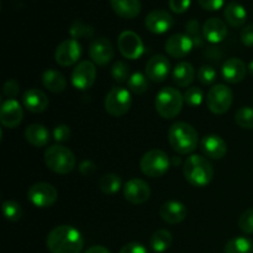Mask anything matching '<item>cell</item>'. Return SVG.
Instances as JSON below:
<instances>
[{
	"label": "cell",
	"instance_id": "obj_28",
	"mask_svg": "<svg viewBox=\"0 0 253 253\" xmlns=\"http://www.w3.org/2000/svg\"><path fill=\"white\" fill-rule=\"evenodd\" d=\"M42 84L47 90L58 94L67 88V79L64 78L61 72L56 71V69H47L42 74Z\"/></svg>",
	"mask_w": 253,
	"mask_h": 253
},
{
	"label": "cell",
	"instance_id": "obj_19",
	"mask_svg": "<svg viewBox=\"0 0 253 253\" xmlns=\"http://www.w3.org/2000/svg\"><path fill=\"white\" fill-rule=\"evenodd\" d=\"M188 209L183 203L177 200H169L160 208V216L165 222L169 225L180 224L187 217Z\"/></svg>",
	"mask_w": 253,
	"mask_h": 253
},
{
	"label": "cell",
	"instance_id": "obj_37",
	"mask_svg": "<svg viewBox=\"0 0 253 253\" xmlns=\"http://www.w3.org/2000/svg\"><path fill=\"white\" fill-rule=\"evenodd\" d=\"M185 31H187L188 36L193 40L194 46H203L204 35H203V29H200V25L198 20H189L185 24Z\"/></svg>",
	"mask_w": 253,
	"mask_h": 253
},
{
	"label": "cell",
	"instance_id": "obj_45",
	"mask_svg": "<svg viewBox=\"0 0 253 253\" xmlns=\"http://www.w3.org/2000/svg\"><path fill=\"white\" fill-rule=\"evenodd\" d=\"M240 39H241L242 43L247 47L253 46V24L247 25L242 29L241 35H240Z\"/></svg>",
	"mask_w": 253,
	"mask_h": 253
},
{
	"label": "cell",
	"instance_id": "obj_17",
	"mask_svg": "<svg viewBox=\"0 0 253 253\" xmlns=\"http://www.w3.org/2000/svg\"><path fill=\"white\" fill-rule=\"evenodd\" d=\"M24 118V111L21 105L15 99H7L1 104L0 108V123L4 127L15 128L21 124Z\"/></svg>",
	"mask_w": 253,
	"mask_h": 253
},
{
	"label": "cell",
	"instance_id": "obj_41",
	"mask_svg": "<svg viewBox=\"0 0 253 253\" xmlns=\"http://www.w3.org/2000/svg\"><path fill=\"white\" fill-rule=\"evenodd\" d=\"M53 138L57 142H67L71 138V128L64 124L57 125L53 130Z\"/></svg>",
	"mask_w": 253,
	"mask_h": 253
},
{
	"label": "cell",
	"instance_id": "obj_49",
	"mask_svg": "<svg viewBox=\"0 0 253 253\" xmlns=\"http://www.w3.org/2000/svg\"><path fill=\"white\" fill-rule=\"evenodd\" d=\"M247 71H249V73L253 77V61H251L249 63V67H247Z\"/></svg>",
	"mask_w": 253,
	"mask_h": 253
},
{
	"label": "cell",
	"instance_id": "obj_13",
	"mask_svg": "<svg viewBox=\"0 0 253 253\" xmlns=\"http://www.w3.org/2000/svg\"><path fill=\"white\" fill-rule=\"evenodd\" d=\"M124 197L132 205L145 204L151 197V188L145 180L132 178L124 185Z\"/></svg>",
	"mask_w": 253,
	"mask_h": 253
},
{
	"label": "cell",
	"instance_id": "obj_40",
	"mask_svg": "<svg viewBox=\"0 0 253 253\" xmlns=\"http://www.w3.org/2000/svg\"><path fill=\"white\" fill-rule=\"evenodd\" d=\"M239 227L244 234H253V208L242 212L239 217Z\"/></svg>",
	"mask_w": 253,
	"mask_h": 253
},
{
	"label": "cell",
	"instance_id": "obj_4",
	"mask_svg": "<svg viewBox=\"0 0 253 253\" xmlns=\"http://www.w3.org/2000/svg\"><path fill=\"white\" fill-rule=\"evenodd\" d=\"M183 104H184V96L178 89L173 86H166L161 89L155 101L158 115L167 120L174 119L179 115L183 109Z\"/></svg>",
	"mask_w": 253,
	"mask_h": 253
},
{
	"label": "cell",
	"instance_id": "obj_18",
	"mask_svg": "<svg viewBox=\"0 0 253 253\" xmlns=\"http://www.w3.org/2000/svg\"><path fill=\"white\" fill-rule=\"evenodd\" d=\"M170 72V63L167 57L162 54L153 56L146 64V76L155 83H161L167 79Z\"/></svg>",
	"mask_w": 253,
	"mask_h": 253
},
{
	"label": "cell",
	"instance_id": "obj_8",
	"mask_svg": "<svg viewBox=\"0 0 253 253\" xmlns=\"http://www.w3.org/2000/svg\"><path fill=\"white\" fill-rule=\"evenodd\" d=\"M234 101L232 90L225 84H216L208 91L207 104L209 110L216 115H222L230 110Z\"/></svg>",
	"mask_w": 253,
	"mask_h": 253
},
{
	"label": "cell",
	"instance_id": "obj_1",
	"mask_svg": "<svg viewBox=\"0 0 253 253\" xmlns=\"http://www.w3.org/2000/svg\"><path fill=\"white\" fill-rule=\"evenodd\" d=\"M47 249L51 253H81L84 241L81 231L71 225H59L47 235Z\"/></svg>",
	"mask_w": 253,
	"mask_h": 253
},
{
	"label": "cell",
	"instance_id": "obj_21",
	"mask_svg": "<svg viewBox=\"0 0 253 253\" xmlns=\"http://www.w3.org/2000/svg\"><path fill=\"white\" fill-rule=\"evenodd\" d=\"M22 104L31 113L40 114L43 113L48 108L49 100L48 96L41 89L31 88L27 89L24 93V95H22Z\"/></svg>",
	"mask_w": 253,
	"mask_h": 253
},
{
	"label": "cell",
	"instance_id": "obj_33",
	"mask_svg": "<svg viewBox=\"0 0 253 253\" xmlns=\"http://www.w3.org/2000/svg\"><path fill=\"white\" fill-rule=\"evenodd\" d=\"M69 34H71L72 39H90L94 35V29L91 25L85 24L82 20H76L72 22L71 27H69Z\"/></svg>",
	"mask_w": 253,
	"mask_h": 253
},
{
	"label": "cell",
	"instance_id": "obj_46",
	"mask_svg": "<svg viewBox=\"0 0 253 253\" xmlns=\"http://www.w3.org/2000/svg\"><path fill=\"white\" fill-rule=\"evenodd\" d=\"M119 253H148V251L142 244H138V242H130V244L125 245Z\"/></svg>",
	"mask_w": 253,
	"mask_h": 253
},
{
	"label": "cell",
	"instance_id": "obj_44",
	"mask_svg": "<svg viewBox=\"0 0 253 253\" xmlns=\"http://www.w3.org/2000/svg\"><path fill=\"white\" fill-rule=\"evenodd\" d=\"M200 6L207 11H217L225 4V0H198Z\"/></svg>",
	"mask_w": 253,
	"mask_h": 253
},
{
	"label": "cell",
	"instance_id": "obj_16",
	"mask_svg": "<svg viewBox=\"0 0 253 253\" xmlns=\"http://www.w3.org/2000/svg\"><path fill=\"white\" fill-rule=\"evenodd\" d=\"M194 42L187 34L172 35L165 44L166 52L172 58H184L192 52Z\"/></svg>",
	"mask_w": 253,
	"mask_h": 253
},
{
	"label": "cell",
	"instance_id": "obj_15",
	"mask_svg": "<svg viewBox=\"0 0 253 253\" xmlns=\"http://www.w3.org/2000/svg\"><path fill=\"white\" fill-rule=\"evenodd\" d=\"M174 20H173L172 15L166 10L156 9L148 12L147 16L145 19V26L150 32L155 35H162L166 34L172 29Z\"/></svg>",
	"mask_w": 253,
	"mask_h": 253
},
{
	"label": "cell",
	"instance_id": "obj_34",
	"mask_svg": "<svg viewBox=\"0 0 253 253\" xmlns=\"http://www.w3.org/2000/svg\"><path fill=\"white\" fill-rule=\"evenodd\" d=\"M2 215L9 221H19L22 217V208L19 203L14 200H5L1 205Z\"/></svg>",
	"mask_w": 253,
	"mask_h": 253
},
{
	"label": "cell",
	"instance_id": "obj_39",
	"mask_svg": "<svg viewBox=\"0 0 253 253\" xmlns=\"http://www.w3.org/2000/svg\"><path fill=\"white\" fill-rule=\"evenodd\" d=\"M216 79V71L212 68L211 66L204 64L198 71V81L203 84V85H211Z\"/></svg>",
	"mask_w": 253,
	"mask_h": 253
},
{
	"label": "cell",
	"instance_id": "obj_14",
	"mask_svg": "<svg viewBox=\"0 0 253 253\" xmlns=\"http://www.w3.org/2000/svg\"><path fill=\"white\" fill-rule=\"evenodd\" d=\"M114 54H115V51H114L113 43L106 37L93 40L89 46V56H90L91 62L98 66H108L114 58Z\"/></svg>",
	"mask_w": 253,
	"mask_h": 253
},
{
	"label": "cell",
	"instance_id": "obj_35",
	"mask_svg": "<svg viewBox=\"0 0 253 253\" xmlns=\"http://www.w3.org/2000/svg\"><path fill=\"white\" fill-rule=\"evenodd\" d=\"M235 121L241 128L251 130L253 128V108L251 106H242L236 111Z\"/></svg>",
	"mask_w": 253,
	"mask_h": 253
},
{
	"label": "cell",
	"instance_id": "obj_43",
	"mask_svg": "<svg viewBox=\"0 0 253 253\" xmlns=\"http://www.w3.org/2000/svg\"><path fill=\"white\" fill-rule=\"evenodd\" d=\"M192 0H169V7L175 14H183L187 11L190 6Z\"/></svg>",
	"mask_w": 253,
	"mask_h": 253
},
{
	"label": "cell",
	"instance_id": "obj_2",
	"mask_svg": "<svg viewBox=\"0 0 253 253\" xmlns=\"http://www.w3.org/2000/svg\"><path fill=\"white\" fill-rule=\"evenodd\" d=\"M183 174L190 185L204 188L211 183L214 178V168L205 157L200 155H192L184 161Z\"/></svg>",
	"mask_w": 253,
	"mask_h": 253
},
{
	"label": "cell",
	"instance_id": "obj_36",
	"mask_svg": "<svg viewBox=\"0 0 253 253\" xmlns=\"http://www.w3.org/2000/svg\"><path fill=\"white\" fill-rule=\"evenodd\" d=\"M111 77L114 81L118 83H124V82L128 81L130 78V67L126 62L124 61H116L115 63L111 66Z\"/></svg>",
	"mask_w": 253,
	"mask_h": 253
},
{
	"label": "cell",
	"instance_id": "obj_20",
	"mask_svg": "<svg viewBox=\"0 0 253 253\" xmlns=\"http://www.w3.org/2000/svg\"><path fill=\"white\" fill-rule=\"evenodd\" d=\"M247 67L240 58L232 57L225 61L221 68V76L225 82L230 84H237L242 82L246 77Z\"/></svg>",
	"mask_w": 253,
	"mask_h": 253
},
{
	"label": "cell",
	"instance_id": "obj_23",
	"mask_svg": "<svg viewBox=\"0 0 253 253\" xmlns=\"http://www.w3.org/2000/svg\"><path fill=\"white\" fill-rule=\"evenodd\" d=\"M203 35L210 43H219L227 36V26L219 17H210L203 25Z\"/></svg>",
	"mask_w": 253,
	"mask_h": 253
},
{
	"label": "cell",
	"instance_id": "obj_9",
	"mask_svg": "<svg viewBox=\"0 0 253 253\" xmlns=\"http://www.w3.org/2000/svg\"><path fill=\"white\" fill-rule=\"evenodd\" d=\"M27 198H29V202L36 208L46 209L54 205V203L58 199V192L49 183L40 182L30 187Z\"/></svg>",
	"mask_w": 253,
	"mask_h": 253
},
{
	"label": "cell",
	"instance_id": "obj_26",
	"mask_svg": "<svg viewBox=\"0 0 253 253\" xmlns=\"http://www.w3.org/2000/svg\"><path fill=\"white\" fill-rule=\"evenodd\" d=\"M224 17L230 26L237 29V27H241L246 22L247 11L241 4L231 1L225 6Z\"/></svg>",
	"mask_w": 253,
	"mask_h": 253
},
{
	"label": "cell",
	"instance_id": "obj_47",
	"mask_svg": "<svg viewBox=\"0 0 253 253\" xmlns=\"http://www.w3.org/2000/svg\"><path fill=\"white\" fill-rule=\"evenodd\" d=\"M96 167L95 165H94L91 161H84V162L81 163V166H79V170H81V173L83 175H91L94 172H95Z\"/></svg>",
	"mask_w": 253,
	"mask_h": 253
},
{
	"label": "cell",
	"instance_id": "obj_42",
	"mask_svg": "<svg viewBox=\"0 0 253 253\" xmlns=\"http://www.w3.org/2000/svg\"><path fill=\"white\" fill-rule=\"evenodd\" d=\"M19 83L16 81H14V79H9V81L5 82L2 90H4L5 96H7V99H15L17 96V94H19Z\"/></svg>",
	"mask_w": 253,
	"mask_h": 253
},
{
	"label": "cell",
	"instance_id": "obj_27",
	"mask_svg": "<svg viewBox=\"0 0 253 253\" xmlns=\"http://www.w3.org/2000/svg\"><path fill=\"white\" fill-rule=\"evenodd\" d=\"M195 78V69L189 62H180L173 69V82L179 88L190 85Z\"/></svg>",
	"mask_w": 253,
	"mask_h": 253
},
{
	"label": "cell",
	"instance_id": "obj_12",
	"mask_svg": "<svg viewBox=\"0 0 253 253\" xmlns=\"http://www.w3.org/2000/svg\"><path fill=\"white\" fill-rule=\"evenodd\" d=\"M82 56V46L78 40L68 39L57 46L54 59L62 67H69L77 63Z\"/></svg>",
	"mask_w": 253,
	"mask_h": 253
},
{
	"label": "cell",
	"instance_id": "obj_10",
	"mask_svg": "<svg viewBox=\"0 0 253 253\" xmlns=\"http://www.w3.org/2000/svg\"><path fill=\"white\" fill-rule=\"evenodd\" d=\"M118 47L123 57L127 59H138L145 52V44L136 32L123 31L119 35Z\"/></svg>",
	"mask_w": 253,
	"mask_h": 253
},
{
	"label": "cell",
	"instance_id": "obj_3",
	"mask_svg": "<svg viewBox=\"0 0 253 253\" xmlns=\"http://www.w3.org/2000/svg\"><path fill=\"white\" fill-rule=\"evenodd\" d=\"M198 131L190 124L184 121L174 123L168 130V141L175 152L189 155L198 147Z\"/></svg>",
	"mask_w": 253,
	"mask_h": 253
},
{
	"label": "cell",
	"instance_id": "obj_48",
	"mask_svg": "<svg viewBox=\"0 0 253 253\" xmlns=\"http://www.w3.org/2000/svg\"><path fill=\"white\" fill-rule=\"evenodd\" d=\"M85 253H111L106 247L100 246V245H96V246H91L90 249L86 250Z\"/></svg>",
	"mask_w": 253,
	"mask_h": 253
},
{
	"label": "cell",
	"instance_id": "obj_5",
	"mask_svg": "<svg viewBox=\"0 0 253 253\" xmlns=\"http://www.w3.org/2000/svg\"><path fill=\"white\" fill-rule=\"evenodd\" d=\"M44 163L57 174H68L76 168L77 160L74 153L64 146H51L44 152Z\"/></svg>",
	"mask_w": 253,
	"mask_h": 253
},
{
	"label": "cell",
	"instance_id": "obj_25",
	"mask_svg": "<svg viewBox=\"0 0 253 253\" xmlns=\"http://www.w3.org/2000/svg\"><path fill=\"white\" fill-rule=\"evenodd\" d=\"M25 137L30 145L35 146V147H44L49 143L51 136H49V131L47 130L46 126L40 125V124H32V125L27 126L25 130Z\"/></svg>",
	"mask_w": 253,
	"mask_h": 253
},
{
	"label": "cell",
	"instance_id": "obj_38",
	"mask_svg": "<svg viewBox=\"0 0 253 253\" xmlns=\"http://www.w3.org/2000/svg\"><path fill=\"white\" fill-rule=\"evenodd\" d=\"M183 96H184V103L187 105H189L190 108H197V106L202 105L203 99H204V93L198 86H192V88H188L185 90Z\"/></svg>",
	"mask_w": 253,
	"mask_h": 253
},
{
	"label": "cell",
	"instance_id": "obj_29",
	"mask_svg": "<svg viewBox=\"0 0 253 253\" xmlns=\"http://www.w3.org/2000/svg\"><path fill=\"white\" fill-rule=\"evenodd\" d=\"M173 242V236L168 230H157L150 239V247L153 252L163 253L167 251Z\"/></svg>",
	"mask_w": 253,
	"mask_h": 253
},
{
	"label": "cell",
	"instance_id": "obj_22",
	"mask_svg": "<svg viewBox=\"0 0 253 253\" xmlns=\"http://www.w3.org/2000/svg\"><path fill=\"white\" fill-rule=\"evenodd\" d=\"M200 148L203 153L211 160H221L227 153L226 142L217 135H207L203 137Z\"/></svg>",
	"mask_w": 253,
	"mask_h": 253
},
{
	"label": "cell",
	"instance_id": "obj_24",
	"mask_svg": "<svg viewBox=\"0 0 253 253\" xmlns=\"http://www.w3.org/2000/svg\"><path fill=\"white\" fill-rule=\"evenodd\" d=\"M114 12L123 19L132 20L141 12L140 0H110Z\"/></svg>",
	"mask_w": 253,
	"mask_h": 253
},
{
	"label": "cell",
	"instance_id": "obj_6",
	"mask_svg": "<svg viewBox=\"0 0 253 253\" xmlns=\"http://www.w3.org/2000/svg\"><path fill=\"white\" fill-rule=\"evenodd\" d=\"M170 160L167 153L158 148H153L141 157L140 168L142 173L151 178H160L168 172Z\"/></svg>",
	"mask_w": 253,
	"mask_h": 253
},
{
	"label": "cell",
	"instance_id": "obj_31",
	"mask_svg": "<svg viewBox=\"0 0 253 253\" xmlns=\"http://www.w3.org/2000/svg\"><path fill=\"white\" fill-rule=\"evenodd\" d=\"M121 187H123L121 178L119 175L113 174V173L103 175L99 179V189L106 195L115 194V193H118L120 190Z\"/></svg>",
	"mask_w": 253,
	"mask_h": 253
},
{
	"label": "cell",
	"instance_id": "obj_11",
	"mask_svg": "<svg viewBox=\"0 0 253 253\" xmlns=\"http://www.w3.org/2000/svg\"><path fill=\"white\" fill-rule=\"evenodd\" d=\"M96 79V67L90 61H82L72 71V84L78 90L91 88Z\"/></svg>",
	"mask_w": 253,
	"mask_h": 253
},
{
	"label": "cell",
	"instance_id": "obj_30",
	"mask_svg": "<svg viewBox=\"0 0 253 253\" xmlns=\"http://www.w3.org/2000/svg\"><path fill=\"white\" fill-rule=\"evenodd\" d=\"M224 253H253V241L249 237H234L225 245Z\"/></svg>",
	"mask_w": 253,
	"mask_h": 253
},
{
	"label": "cell",
	"instance_id": "obj_32",
	"mask_svg": "<svg viewBox=\"0 0 253 253\" xmlns=\"http://www.w3.org/2000/svg\"><path fill=\"white\" fill-rule=\"evenodd\" d=\"M128 90L131 93L136 94V95H141V94L146 93L148 89V79L147 76L140 73V72H135L131 74V77L127 81Z\"/></svg>",
	"mask_w": 253,
	"mask_h": 253
},
{
	"label": "cell",
	"instance_id": "obj_7",
	"mask_svg": "<svg viewBox=\"0 0 253 253\" xmlns=\"http://www.w3.org/2000/svg\"><path fill=\"white\" fill-rule=\"evenodd\" d=\"M132 104L131 91L123 86H114L105 98V110L114 118H120L128 113Z\"/></svg>",
	"mask_w": 253,
	"mask_h": 253
}]
</instances>
